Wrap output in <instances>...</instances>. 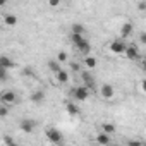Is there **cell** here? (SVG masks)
<instances>
[{"label":"cell","mask_w":146,"mask_h":146,"mask_svg":"<svg viewBox=\"0 0 146 146\" xmlns=\"http://www.w3.org/2000/svg\"><path fill=\"white\" fill-rule=\"evenodd\" d=\"M137 9H139L141 12H144V11H146V2H139V4H137Z\"/></svg>","instance_id":"cell-25"},{"label":"cell","mask_w":146,"mask_h":146,"mask_svg":"<svg viewBox=\"0 0 146 146\" xmlns=\"http://www.w3.org/2000/svg\"><path fill=\"white\" fill-rule=\"evenodd\" d=\"M81 78H83V84H84V86H88L91 91H93V90H96V79L93 78L91 72L83 70V72H81Z\"/></svg>","instance_id":"cell-3"},{"label":"cell","mask_w":146,"mask_h":146,"mask_svg":"<svg viewBox=\"0 0 146 146\" xmlns=\"http://www.w3.org/2000/svg\"><path fill=\"white\" fill-rule=\"evenodd\" d=\"M9 79V72H7V67H2L0 65V81L2 83H5Z\"/></svg>","instance_id":"cell-19"},{"label":"cell","mask_w":146,"mask_h":146,"mask_svg":"<svg viewBox=\"0 0 146 146\" xmlns=\"http://www.w3.org/2000/svg\"><path fill=\"white\" fill-rule=\"evenodd\" d=\"M127 144H131V146H139V144H141V141H134V139H132V141H129Z\"/></svg>","instance_id":"cell-28"},{"label":"cell","mask_w":146,"mask_h":146,"mask_svg":"<svg viewBox=\"0 0 146 146\" xmlns=\"http://www.w3.org/2000/svg\"><path fill=\"white\" fill-rule=\"evenodd\" d=\"M0 102H2L4 105H14V103L17 102V95H16V91H11V90L4 91L2 95H0Z\"/></svg>","instance_id":"cell-4"},{"label":"cell","mask_w":146,"mask_h":146,"mask_svg":"<svg viewBox=\"0 0 146 146\" xmlns=\"http://www.w3.org/2000/svg\"><path fill=\"white\" fill-rule=\"evenodd\" d=\"M103 132H108V134L115 132V125L113 124H103Z\"/></svg>","instance_id":"cell-21"},{"label":"cell","mask_w":146,"mask_h":146,"mask_svg":"<svg viewBox=\"0 0 146 146\" xmlns=\"http://www.w3.org/2000/svg\"><path fill=\"white\" fill-rule=\"evenodd\" d=\"M100 93H102V96H103V98H107V100H108V98H112V96H113V88H112L110 84H103V86L100 88Z\"/></svg>","instance_id":"cell-9"},{"label":"cell","mask_w":146,"mask_h":146,"mask_svg":"<svg viewBox=\"0 0 146 146\" xmlns=\"http://www.w3.org/2000/svg\"><path fill=\"white\" fill-rule=\"evenodd\" d=\"M139 41H141L143 45H146V33H141V35H139Z\"/></svg>","instance_id":"cell-26"},{"label":"cell","mask_w":146,"mask_h":146,"mask_svg":"<svg viewBox=\"0 0 146 146\" xmlns=\"http://www.w3.org/2000/svg\"><path fill=\"white\" fill-rule=\"evenodd\" d=\"M125 48H127V45H125V41H124V38L122 40H115V41H112L110 43V52L112 53H125Z\"/></svg>","instance_id":"cell-5"},{"label":"cell","mask_w":146,"mask_h":146,"mask_svg":"<svg viewBox=\"0 0 146 146\" xmlns=\"http://www.w3.org/2000/svg\"><path fill=\"white\" fill-rule=\"evenodd\" d=\"M55 78H57V81H58L60 84H65V83H69V72H65V70H58L57 74H55Z\"/></svg>","instance_id":"cell-12"},{"label":"cell","mask_w":146,"mask_h":146,"mask_svg":"<svg viewBox=\"0 0 146 146\" xmlns=\"http://www.w3.org/2000/svg\"><path fill=\"white\" fill-rule=\"evenodd\" d=\"M60 2H62V0H48L50 7H57V5H60Z\"/></svg>","instance_id":"cell-24"},{"label":"cell","mask_w":146,"mask_h":146,"mask_svg":"<svg viewBox=\"0 0 146 146\" xmlns=\"http://www.w3.org/2000/svg\"><path fill=\"white\" fill-rule=\"evenodd\" d=\"M70 40H72V43H74V46H76L83 55H90L91 45L88 43V40H86L83 35H79V33H72V35H70Z\"/></svg>","instance_id":"cell-1"},{"label":"cell","mask_w":146,"mask_h":146,"mask_svg":"<svg viewBox=\"0 0 146 146\" xmlns=\"http://www.w3.org/2000/svg\"><path fill=\"white\" fill-rule=\"evenodd\" d=\"M5 4H7V0H0V5H2V7H4Z\"/></svg>","instance_id":"cell-31"},{"label":"cell","mask_w":146,"mask_h":146,"mask_svg":"<svg viewBox=\"0 0 146 146\" xmlns=\"http://www.w3.org/2000/svg\"><path fill=\"white\" fill-rule=\"evenodd\" d=\"M70 69H72V70H79V64H78V62H72V64H70Z\"/></svg>","instance_id":"cell-27"},{"label":"cell","mask_w":146,"mask_h":146,"mask_svg":"<svg viewBox=\"0 0 146 146\" xmlns=\"http://www.w3.org/2000/svg\"><path fill=\"white\" fill-rule=\"evenodd\" d=\"M141 88H143V91L146 93V79H143V83H141Z\"/></svg>","instance_id":"cell-30"},{"label":"cell","mask_w":146,"mask_h":146,"mask_svg":"<svg viewBox=\"0 0 146 146\" xmlns=\"http://www.w3.org/2000/svg\"><path fill=\"white\" fill-rule=\"evenodd\" d=\"M90 88L88 86H78V88H74L72 90V96H74L78 102H84V100H88V96H90Z\"/></svg>","instance_id":"cell-2"},{"label":"cell","mask_w":146,"mask_h":146,"mask_svg":"<svg viewBox=\"0 0 146 146\" xmlns=\"http://www.w3.org/2000/svg\"><path fill=\"white\" fill-rule=\"evenodd\" d=\"M19 127H21V131H23V132L31 134V132L35 131V127H36V122H35V120H31V119H23V120H21V124H19Z\"/></svg>","instance_id":"cell-7"},{"label":"cell","mask_w":146,"mask_h":146,"mask_svg":"<svg viewBox=\"0 0 146 146\" xmlns=\"http://www.w3.org/2000/svg\"><path fill=\"white\" fill-rule=\"evenodd\" d=\"M96 143H98V144H110V143H112L110 134H108V132H102V134H98V136H96Z\"/></svg>","instance_id":"cell-10"},{"label":"cell","mask_w":146,"mask_h":146,"mask_svg":"<svg viewBox=\"0 0 146 146\" xmlns=\"http://www.w3.org/2000/svg\"><path fill=\"white\" fill-rule=\"evenodd\" d=\"M7 107H9V105H4V103H2V107H0V117H2V119L7 117V113H9V108H7Z\"/></svg>","instance_id":"cell-22"},{"label":"cell","mask_w":146,"mask_h":146,"mask_svg":"<svg viewBox=\"0 0 146 146\" xmlns=\"http://www.w3.org/2000/svg\"><path fill=\"white\" fill-rule=\"evenodd\" d=\"M131 33H132V24L131 23H124V26L120 28V36L127 38V36H131Z\"/></svg>","instance_id":"cell-13"},{"label":"cell","mask_w":146,"mask_h":146,"mask_svg":"<svg viewBox=\"0 0 146 146\" xmlns=\"http://www.w3.org/2000/svg\"><path fill=\"white\" fill-rule=\"evenodd\" d=\"M141 67H143V70L146 72V57H144V58L141 60Z\"/></svg>","instance_id":"cell-29"},{"label":"cell","mask_w":146,"mask_h":146,"mask_svg":"<svg viewBox=\"0 0 146 146\" xmlns=\"http://www.w3.org/2000/svg\"><path fill=\"white\" fill-rule=\"evenodd\" d=\"M0 65H2V67H7V69H12V67H16L14 60H12V58H9L7 55H2V57H0Z\"/></svg>","instance_id":"cell-11"},{"label":"cell","mask_w":146,"mask_h":146,"mask_svg":"<svg viewBox=\"0 0 146 146\" xmlns=\"http://www.w3.org/2000/svg\"><path fill=\"white\" fill-rule=\"evenodd\" d=\"M4 23H5L7 26H16V24H17V17H16L14 14H7V16L4 17Z\"/></svg>","instance_id":"cell-17"},{"label":"cell","mask_w":146,"mask_h":146,"mask_svg":"<svg viewBox=\"0 0 146 146\" xmlns=\"http://www.w3.org/2000/svg\"><path fill=\"white\" fill-rule=\"evenodd\" d=\"M67 60V53L65 52H60L58 53V62H65Z\"/></svg>","instance_id":"cell-23"},{"label":"cell","mask_w":146,"mask_h":146,"mask_svg":"<svg viewBox=\"0 0 146 146\" xmlns=\"http://www.w3.org/2000/svg\"><path fill=\"white\" fill-rule=\"evenodd\" d=\"M43 100H45V93H43L41 90H40V91H35V93L31 95V102H33V103H41Z\"/></svg>","instance_id":"cell-15"},{"label":"cell","mask_w":146,"mask_h":146,"mask_svg":"<svg viewBox=\"0 0 146 146\" xmlns=\"http://www.w3.org/2000/svg\"><path fill=\"white\" fill-rule=\"evenodd\" d=\"M84 26L83 24H78V23H74L72 24V33H79V35H84Z\"/></svg>","instance_id":"cell-20"},{"label":"cell","mask_w":146,"mask_h":146,"mask_svg":"<svg viewBox=\"0 0 146 146\" xmlns=\"http://www.w3.org/2000/svg\"><path fill=\"white\" fill-rule=\"evenodd\" d=\"M83 64H84L88 69H95L98 62H96V58H95V57H90V55H86V57H84V60H83Z\"/></svg>","instance_id":"cell-14"},{"label":"cell","mask_w":146,"mask_h":146,"mask_svg":"<svg viewBox=\"0 0 146 146\" xmlns=\"http://www.w3.org/2000/svg\"><path fill=\"white\" fill-rule=\"evenodd\" d=\"M65 110H67L70 115H78V113H79V108H78L74 103H70V102H67V103H65Z\"/></svg>","instance_id":"cell-16"},{"label":"cell","mask_w":146,"mask_h":146,"mask_svg":"<svg viewBox=\"0 0 146 146\" xmlns=\"http://www.w3.org/2000/svg\"><path fill=\"white\" fill-rule=\"evenodd\" d=\"M48 67H50V70H52V72H55V74H57L58 70H62V69H60L58 60H50V62H48Z\"/></svg>","instance_id":"cell-18"},{"label":"cell","mask_w":146,"mask_h":146,"mask_svg":"<svg viewBox=\"0 0 146 146\" xmlns=\"http://www.w3.org/2000/svg\"><path fill=\"white\" fill-rule=\"evenodd\" d=\"M46 137H48V141L53 143V144H60V143H62V134H60L57 129H53V127L46 129Z\"/></svg>","instance_id":"cell-6"},{"label":"cell","mask_w":146,"mask_h":146,"mask_svg":"<svg viewBox=\"0 0 146 146\" xmlns=\"http://www.w3.org/2000/svg\"><path fill=\"white\" fill-rule=\"evenodd\" d=\"M125 57H127L129 60H137V58H139V50H137V46L127 45V48H125Z\"/></svg>","instance_id":"cell-8"}]
</instances>
